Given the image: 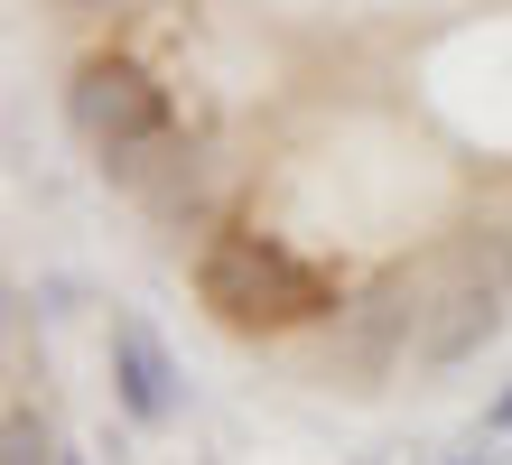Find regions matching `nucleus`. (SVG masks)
<instances>
[{"mask_svg": "<svg viewBox=\"0 0 512 465\" xmlns=\"http://www.w3.org/2000/svg\"><path fill=\"white\" fill-rule=\"evenodd\" d=\"M196 298L215 307L233 335H280V326L345 317L336 279H326L317 261H298L280 233H252V224H224V233L196 252Z\"/></svg>", "mask_w": 512, "mask_h": 465, "instance_id": "nucleus-1", "label": "nucleus"}, {"mask_svg": "<svg viewBox=\"0 0 512 465\" xmlns=\"http://www.w3.org/2000/svg\"><path fill=\"white\" fill-rule=\"evenodd\" d=\"M66 121H75V140L103 159V177L131 186V196L177 159V149H187V140H177V121H168V93L149 84L131 56H84L75 84H66Z\"/></svg>", "mask_w": 512, "mask_h": 465, "instance_id": "nucleus-2", "label": "nucleus"}, {"mask_svg": "<svg viewBox=\"0 0 512 465\" xmlns=\"http://www.w3.org/2000/svg\"><path fill=\"white\" fill-rule=\"evenodd\" d=\"M112 391H122V410L140 428H168L177 419V363H168V345L140 317H112Z\"/></svg>", "mask_w": 512, "mask_h": 465, "instance_id": "nucleus-3", "label": "nucleus"}, {"mask_svg": "<svg viewBox=\"0 0 512 465\" xmlns=\"http://www.w3.org/2000/svg\"><path fill=\"white\" fill-rule=\"evenodd\" d=\"M494 335H503V289H494V279H466V289H447L429 307V326H419V363L457 372L466 354H485Z\"/></svg>", "mask_w": 512, "mask_h": 465, "instance_id": "nucleus-4", "label": "nucleus"}, {"mask_svg": "<svg viewBox=\"0 0 512 465\" xmlns=\"http://www.w3.org/2000/svg\"><path fill=\"white\" fill-rule=\"evenodd\" d=\"M354 317V363H382L391 354V335H410V326H429V307H401V298H364V307H345Z\"/></svg>", "mask_w": 512, "mask_h": 465, "instance_id": "nucleus-5", "label": "nucleus"}, {"mask_svg": "<svg viewBox=\"0 0 512 465\" xmlns=\"http://www.w3.org/2000/svg\"><path fill=\"white\" fill-rule=\"evenodd\" d=\"M10 465H47V438H38L28 410H10Z\"/></svg>", "mask_w": 512, "mask_h": 465, "instance_id": "nucleus-6", "label": "nucleus"}, {"mask_svg": "<svg viewBox=\"0 0 512 465\" xmlns=\"http://www.w3.org/2000/svg\"><path fill=\"white\" fill-rule=\"evenodd\" d=\"M485 438H512V382H503V391L485 400Z\"/></svg>", "mask_w": 512, "mask_h": 465, "instance_id": "nucleus-7", "label": "nucleus"}, {"mask_svg": "<svg viewBox=\"0 0 512 465\" xmlns=\"http://www.w3.org/2000/svg\"><path fill=\"white\" fill-rule=\"evenodd\" d=\"M447 465H485V456H447Z\"/></svg>", "mask_w": 512, "mask_h": 465, "instance_id": "nucleus-8", "label": "nucleus"}, {"mask_svg": "<svg viewBox=\"0 0 512 465\" xmlns=\"http://www.w3.org/2000/svg\"><path fill=\"white\" fill-rule=\"evenodd\" d=\"M503 289H512V252H503Z\"/></svg>", "mask_w": 512, "mask_h": 465, "instance_id": "nucleus-9", "label": "nucleus"}, {"mask_svg": "<svg viewBox=\"0 0 512 465\" xmlns=\"http://www.w3.org/2000/svg\"><path fill=\"white\" fill-rule=\"evenodd\" d=\"M66 465H75V456H66Z\"/></svg>", "mask_w": 512, "mask_h": 465, "instance_id": "nucleus-10", "label": "nucleus"}]
</instances>
